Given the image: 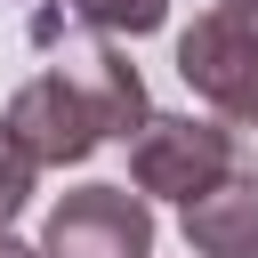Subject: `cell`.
<instances>
[{
	"mask_svg": "<svg viewBox=\"0 0 258 258\" xmlns=\"http://www.w3.org/2000/svg\"><path fill=\"white\" fill-rule=\"evenodd\" d=\"M177 81L234 129V145H258V16H194L177 32Z\"/></svg>",
	"mask_w": 258,
	"mask_h": 258,
	"instance_id": "cell-1",
	"label": "cell"
},
{
	"mask_svg": "<svg viewBox=\"0 0 258 258\" xmlns=\"http://www.w3.org/2000/svg\"><path fill=\"white\" fill-rule=\"evenodd\" d=\"M218 177H234V129L194 121V113H153L129 137V185L153 202H194Z\"/></svg>",
	"mask_w": 258,
	"mask_h": 258,
	"instance_id": "cell-2",
	"label": "cell"
},
{
	"mask_svg": "<svg viewBox=\"0 0 258 258\" xmlns=\"http://www.w3.org/2000/svg\"><path fill=\"white\" fill-rule=\"evenodd\" d=\"M48 258H153V194L129 185H81L40 226Z\"/></svg>",
	"mask_w": 258,
	"mask_h": 258,
	"instance_id": "cell-3",
	"label": "cell"
},
{
	"mask_svg": "<svg viewBox=\"0 0 258 258\" xmlns=\"http://www.w3.org/2000/svg\"><path fill=\"white\" fill-rule=\"evenodd\" d=\"M8 129H16V145H24L40 169H73V161H89V153L105 145V121H97L89 89L64 81V73H32V81L8 97Z\"/></svg>",
	"mask_w": 258,
	"mask_h": 258,
	"instance_id": "cell-4",
	"label": "cell"
},
{
	"mask_svg": "<svg viewBox=\"0 0 258 258\" xmlns=\"http://www.w3.org/2000/svg\"><path fill=\"white\" fill-rule=\"evenodd\" d=\"M185 242L202 258H258V177L234 169L210 194H194L185 202Z\"/></svg>",
	"mask_w": 258,
	"mask_h": 258,
	"instance_id": "cell-5",
	"label": "cell"
},
{
	"mask_svg": "<svg viewBox=\"0 0 258 258\" xmlns=\"http://www.w3.org/2000/svg\"><path fill=\"white\" fill-rule=\"evenodd\" d=\"M81 89H89V105H97V121H105V137H137L145 121H153V105H145V81H137V64L105 40L89 64H81Z\"/></svg>",
	"mask_w": 258,
	"mask_h": 258,
	"instance_id": "cell-6",
	"label": "cell"
},
{
	"mask_svg": "<svg viewBox=\"0 0 258 258\" xmlns=\"http://www.w3.org/2000/svg\"><path fill=\"white\" fill-rule=\"evenodd\" d=\"M89 32H105V40H137V32H161V16H169V0H64Z\"/></svg>",
	"mask_w": 258,
	"mask_h": 258,
	"instance_id": "cell-7",
	"label": "cell"
},
{
	"mask_svg": "<svg viewBox=\"0 0 258 258\" xmlns=\"http://www.w3.org/2000/svg\"><path fill=\"white\" fill-rule=\"evenodd\" d=\"M32 169H40V161H32V153L16 145V129L0 121V226H8V218L32 202Z\"/></svg>",
	"mask_w": 258,
	"mask_h": 258,
	"instance_id": "cell-8",
	"label": "cell"
},
{
	"mask_svg": "<svg viewBox=\"0 0 258 258\" xmlns=\"http://www.w3.org/2000/svg\"><path fill=\"white\" fill-rule=\"evenodd\" d=\"M0 258H48V250H32V242H16V234L0 226Z\"/></svg>",
	"mask_w": 258,
	"mask_h": 258,
	"instance_id": "cell-9",
	"label": "cell"
},
{
	"mask_svg": "<svg viewBox=\"0 0 258 258\" xmlns=\"http://www.w3.org/2000/svg\"><path fill=\"white\" fill-rule=\"evenodd\" d=\"M218 8H234V16H258V0H218Z\"/></svg>",
	"mask_w": 258,
	"mask_h": 258,
	"instance_id": "cell-10",
	"label": "cell"
}]
</instances>
